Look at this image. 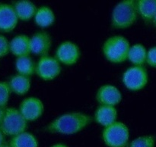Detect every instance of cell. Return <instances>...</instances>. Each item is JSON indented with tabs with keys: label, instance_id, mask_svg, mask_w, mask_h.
Segmentation results:
<instances>
[{
	"label": "cell",
	"instance_id": "22",
	"mask_svg": "<svg viewBox=\"0 0 156 147\" xmlns=\"http://www.w3.org/2000/svg\"><path fill=\"white\" fill-rule=\"evenodd\" d=\"M155 138L150 135L139 136L134 139L128 147H154L155 146Z\"/></svg>",
	"mask_w": 156,
	"mask_h": 147
},
{
	"label": "cell",
	"instance_id": "24",
	"mask_svg": "<svg viewBox=\"0 0 156 147\" xmlns=\"http://www.w3.org/2000/svg\"><path fill=\"white\" fill-rule=\"evenodd\" d=\"M10 52V41L4 35H0V58L5 57Z\"/></svg>",
	"mask_w": 156,
	"mask_h": 147
},
{
	"label": "cell",
	"instance_id": "13",
	"mask_svg": "<svg viewBox=\"0 0 156 147\" xmlns=\"http://www.w3.org/2000/svg\"><path fill=\"white\" fill-rule=\"evenodd\" d=\"M117 110L116 107L99 105L94 113V119L98 124L105 127L111 125L117 121Z\"/></svg>",
	"mask_w": 156,
	"mask_h": 147
},
{
	"label": "cell",
	"instance_id": "11",
	"mask_svg": "<svg viewBox=\"0 0 156 147\" xmlns=\"http://www.w3.org/2000/svg\"><path fill=\"white\" fill-rule=\"evenodd\" d=\"M53 44L52 37L45 31L37 32L30 37L31 54L42 57L47 55Z\"/></svg>",
	"mask_w": 156,
	"mask_h": 147
},
{
	"label": "cell",
	"instance_id": "7",
	"mask_svg": "<svg viewBox=\"0 0 156 147\" xmlns=\"http://www.w3.org/2000/svg\"><path fill=\"white\" fill-rule=\"evenodd\" d=\"M62 71V66L55 57L44 55L40 57L36 64L35 74L41 80L51 81L59 76Z\"/></svg>",
	"mask_w": 156,
	"mask_h": 147
},
{
	"label": "cell",
	"instance_id": "8",
	"mask_svg": "<svg viewBox=\"0 0 156 147\" xmlns=\"http://www.w3.org/2000/svg\"><path fill=\"white\" fill-rule=\"evenodd\" d=\"M81 57L79 45L72 41H64L56 47L55 58L61 64L73 66L77 64Z\"/></svg>",
	"mask_w": 156,
	"mask_h": 147
},
{
	"label": "cell",
	"instance_id": "2",
	"mask_svg": "<svg viewBox=\"0 0 156 147\" xmlns=\"http://www.w3.org/2000/svg\"><path fill=\"white\" fill-rule=\"evenodd\" d=\"M136 0H121L112 11L111 24L115 29H126L133 25L138 18Z\"/></svg>",
	"mask_w": 156,
	"mask_h": 147
},
{
	"label": "cell",
	"instance_id": "23",
	"mask_svg": "<svg viewBox=\"0 0 156 147\" xmlns=\"http://www.w3.org/2000/svg\"><path fill=\"white\" fill-rule=\"evenodd\" d=\"M12 93L8 81H0V107L5 108Z\"/></svg>",
	"mask_w": 156,
	"mask_h": 147
},
{
	"label": "cell",
	"instance_id": "29",
	"mask_svg": "<svg viewBox=\"0 0 156 147\" xmlns=\"http://www.w3.org/2000/svg\"><path fill=\"white\" fill-rule=\"evenodd\" d=\"M0 147H11V145H9V144H5H5H3L2 145H1V146H0Z\"/></svg>",
	"mask_w": 156,
	"mask_h": 147
},
{
	"label": "cell",
	"instance_id": "20",
	"mask_svg": "<svg viewBox=\"0 0 156 147\" xmlns=\"http://www.w3.org/2000/svg\"><path fill=\"white\" fill-rule=\"evenodd\" d=\"M137 11L144 21H151L156 14V0H136Z\"/></svg>",
	"mask_w": 156,
	"mask_h": 147
},
{
	"label": "cell",
	"instance_id": "28",
	"mask_svg": "<svg viewBox=\"0 0 156 147\" xmlns=\"http://www.w3.org/2000/svg\"><path fill=\"white\" fill-rule=\"evenodd\" d=\"M50 147H68L65 144H62V143H56L54 144V145H51Z\"/></svg>",
	"mask_w": 156,
	"mask_h": 147
},
{
	"label": "cell",
	"instance_id": "9",
	"mask_svg": "<svg viewBox=\"0 0 156 147\" xmlns=\"http://www.w3.org/2000/svg\"><path fill=\"white\" fill-rule=\"evenodd\" d=\"M20 113L27 122L37 120L44 113L43 101L37 96H28L20 103Z\"/></svg>",
	"mask_w": 156,
	"mask_h": 147
},
{
	"label": "cell",
	"instance_id": "16",
	"mask_svg": "<svg viewBox=\"0 0 156 147\" xmlns=\"http://www.w3.org/2000/svg\"><path fill=\"white\" fill-rule=\"evenodd\" d=\"M12 93L18 96H24L28 93L31 87L30 77L16 74L11 77L8 81Z\"/></svg>",
	"mask_w": 156,
	"mask_h": 147
},
{
	"label": "cell",
	"instance_id": "26",
	"mask_svg": "<svg viewBox=\"0 0 156 147\" xmlns=\"http://www.w3.org/2000/svg\"><path fill=\"white\" fill-rule=\"evenodd\" d=\"M5 144V135L0 129V146Z\"/></svg>",
	"mask_w": 156,
	"mask_h": 147
},
{
	"label": "cell",
	"instance_id": "25",
	"mask_svg": "<svg viewBox=\"0 0 156 147\" xmlns=\"http://www.w3.org/2000/svg\"><path fill=\"white\" fill-rule=\"evenodd\" d=\"M146 63L152 67H156V46L152 47L147 51Z\"/></svg>",
	"mask_w": 156,
	"mask_h": 147
},
{
	"label": "cell",
	"instance_id": "10",
	"mask_svg": "<svg viewBox=\"0 0 156 147\" xmlns=\"http://www.w3.org/2000/svg\"><path fill=\"white\" fill-rule=\"evenodd\" d=\"M95 99L99 105L116 107L122 101L123 95L116 86L106 84L99 87L96 92Z\"/></svg>",
	"mask_w": 156,
	"mask_h": 147
},
{
	"label": "cell",
	"instance_id": "6",
	"mask_svg": "<svg viewBox=\"0 0 156 147\" xmlns=\"http://www.w3.org/2000/svg\"><path fill=\"white\" fill-rule=\"evenodd\" d=\"M149 74L143 66H131L122 75V82L126 89L131 91H139L147 85Z\"/></svg>",
	"mask_w": 156,
	"mask_h": 147
},
{
	"label": "cell",
	"instance_id": "19",
	"mask_svg": "<svg viewBox=\"0 0 156 147\" xmlns=\"http://www.w3.org/2000/svg\"><path fill=\"white\" fill-rule=\"evenodd\" d=\"M147 51L146 47L140 43L130 46L127 60L134 66H143L146 63Z\"/></svg>",
	"mask_w": 156,
	"mask_h": 147
},
{
	"label": "cell",
	"instance_id": "14",
	"mask_svg": "<svg viewBox=\"0 0 156 147\" xmlns=\"http://www.w3.org/2000/svg\"><path fill=\"white\" fill-rule=\"evenodd\" d=\"M10 52L16 58L30 56V38L27 35H18L10 41Z\"/></svg>",
	"mask_w": 156,
	"mask_h": 147
},
{
	"label": "cell",
	"instance_id": "12",
	"mask_svg": "<svg viewBox=\"0 0 156 147\" xmlns=\"http://www.w3.org/2000/svg\"><path fill=\"white\" fill-rule=\"evenodd\" d=\"M18 20L12 5L0 3V32H12L18 25Z\"/></svg>",
	"mask_w": 156,
	"mask_h": 147
},
{
	"label": "cell",
	"instance_id": "18",
	"mask_svg": "<svg viewBox=\"0 0 156 147\" xmlns=\"http://www.w3.org/2000/svg\"><path fill=\"white\" fill-rule=\"evenodd\" d=\"M36 64L30 56L20 57L15 60V70L19 74L30 77L36 72Z\"/></svg>",
	"mask_w": 156,
	"mask_h": 147
},
{
	"label": "cell",
	"instance_id": "15",
	"mask_svg": "<svg viewBox=\"0 0 156 147\" xmlns=\"http://www.w3.org/2000/svg\"><path fill=\"white\" fill-rule=\"evenodd\" d=\"M18 19L27 21L32 19L36 14L37 8L30 0H17L12 5Z\"/></svg>",
	"mask_w": 156,
	"mask_h": 147
},
{
	"label": "cell",
	"instance_id": "21",
	"mask_svg": "<svg viewBox=\"0 0 156 147\" xmlns=\"http://www.w3.org/2000/svg\"><path fill=\"white\" fill-rule=\"evenodd\" d=\"M9 145L11 147H39L36 136L27 131L12 137Z\"/></svg>",
	"mask_w": 156,
	"mask_h": 147
},
{
	"label": "cell",
	"instance_id": "4",
	"mask_svg": "<svg viewBox=\"0 0 156 147\" xmlns=\"http://www.w3.org/2000/svg\"><path fill=\"white\" fill-rule=\"evenodd\" d=\"M102 139L108 147H126L129 145V130L123 122L116 121L105 127L101 133Z\"/></svg>",
	"mask_w": 156,
	"mask_h": 147
},
{
	"label": "cell",
	"instance_id": "17",
	"mask_svg": "<svg viewBox=\"0 0 156 147\" xmlns=\"http://www.w3.org/2000/svg\"><path fill=\"white\" fill-rule=\"evenodd\" d=\"M56 20V16L53 11L50 7L46 6H41L37 10L34 17V21L37 26L42 28L50 27Z\"/></svg>",
	"mask_w": 156,
	"mask_h": 147
},
{
	"label": "cell",
	"instance_id": "30",
	"mask_svg": "<svg viewBox=\"0 0 156 147\" xmlns=\"http://www.w3.org/2000/svg\"><path fill=\"white\" fill-rule=\"evenodd\" d=\"M152 21H153V23L155 24V25L156 26V14L155 15V16H154L153 19H152Z\"/></svg>",
	"mask_w": 156,
	"mask_h": 147
},
{
	"label": "cell",
	"instance_id": "3",
	"mask_svg": "<svg viewBox=\"0 0 156 147\" xmlns=\"http://www.w3.org/2000/svg\"><path fill=\"white\" fill-rule=\"evenodd\" d=\"M130 44L123 35H113L109 37L102 45V54L105 59L115 64H122L128 58Z\"/></svg>",
	"mask_w": 156,
	"mask_h": 147
},
{
	"label": "cell",
	"instance_id": "1",
	"mask_svg": "<svg viewBox=\"0 0 156 147\" xmlns=\"http://www.w3.org/2000/svg\"><path fill=\"white\" fill-rule=\"evenodd\" d=\"M92 122L90 115L79 111L68 112L51 121L45 130L51 133L74 135L85 130Z\"/></svg>",
	"mask_w": 156,
	"mask_h": 147
},
{
	"label": "cell",
	"instance_id": "27",
	"mask_svg": "<svg viewBox=\"0 0 156 147\" xmlns=\"http://www.w3.org/2000/svg\"><path fill=\"white\" fill-rule=\"evenodd\" d=\"M5 110V108H2V107H0V125H1V123L2 121L3 116H4Z\"/></svg>",
	"mask_w": 156,
	"mask_h": 147
},
{
	"label": "cell",
	"instance_id": "5",
	"mask_svg": "<svg viewBox=\"0 0 156 147\" xmlns=\"http://www.w3.org/2000/svg\"><path fill=\"white\" fill-rule=\"evenodd\" d=\"M27 122L20 113L19 110L9 107L5 110L4 116L0 125V129L5 136H17L27 130Z\"/></svg>",
	"mask_w": 156,
	"mask_h": 147
}]
</instances>
